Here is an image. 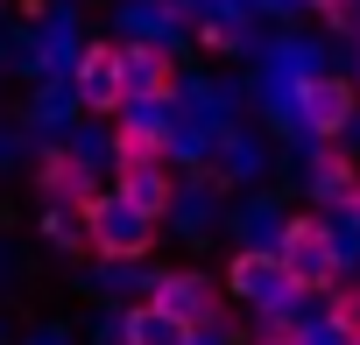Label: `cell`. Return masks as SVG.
I'll list each match as a JSON object with an SVG mask.
<instances>
[{
  "instance_id": "obj_1",
  "label": "cell",
  "mask_w": 360,
  "mask_h": 345,
  "mask_svg": "<svg viewBox=\"0 0 360 345\" xmlns=\"http://www.w3.org/2000/svg\"><path fill=\"white\" fill-rule=\"evenodd\" d=\"M276 261H283V289L290 296H325L339 289V233L325 219H290L283 240H276Z\"/></svg>"
},
{
  "instance_id": "obj_2",
  "label": "cell",
  "mask_w": 360,
  "mask_h": 345,
  "mask_svg": "<svg viewBox=\"0 0 360 345\" xmlns=\"http://www.w3.org/2000/svg\"><path fill=\"white\" fill-rule=\"evenodd\" d=\"M78 212H85V226H92V254H106V261H141V254L155 247V226H162V219L134 212L120 191H106V198L85 191Z\"/></svg>"
},
{
  "instance_id": "obj_3",
  "label": "cell",
  "mask_w": 360,
  "mask_h": 345,
  "mask_svg": "<svg viewBox=\"0 0 360 345\" xmlns=\"http://www.w3.org/2000/svg\"><path fill=\"white\" fill-rule=\"evenodd\" d=\"M71 92L85 113H127L134 78H127V43H85L71 64Z\"/></svg>"
},
{
  "instance_id": "obj_4",
  "label": "cell",
  "mask_w": 360,
  "mask_h": 345,
  "mask_svg": "<svg viewBox=\"0 0 360 345\" xmlns=\"http://www.w3.org/2000/svg\"><path fill=\"white\" fill-rule=\"evenodd\" d=\"M297 120L318 134V141H339L346 127H353V113H360V85L353 78H339V71H297Z\"/></svg>"
},
{
  "instance_id": "obj_5",
  "label": "cell",
  "mask_w": 360,
  "mask_h": 345,
  "mask_svg": "<svg viewBox=\"0 0 360 345\" xmlns=\"http://www.w3.org/2000/svg\"><path fill=\"white\" fill-rule=\"evenodd\" d=\"M148 303H155L169 324H184L191 338L212 324V289H205L198 275H155V296H148Z\"/></svg>"
},
{
  "instance_id": "obj_6",
  "label": "cell",
  "mask_w": 360,
  "mask_h": 345,
  "mask_svg": "<svg viewBox=\"0 0 360 345\" xmlns=\"http://www.w3.org/2000/svg\"><path fill=\"white\" fill-rule=\"evenodd\" d=\"M127 78H134V99H141V106L176 99V57L155 50V43H127Z\"/></svg>"
},
{
  "instance_id": "obj_7",
  "label": "cell",
  "mask_w": 360,
  "mask_h": 345,
  "mask_svg": "<svg viewBox=\"0 0 360 345\" xmlns=\"http://www.w3.org/2000/svg\"><path fill=\"white\" fill-rule=\"evenodd\" d=\"M162 155H169V127L155 120V106H148V113H127V120L113 127V162H120V169L162 162Z\"/></svg>"
},
{
  "instance_id": "obj_8",
  "label": "cell",
  "mask_w": 360,
  "mask_h": 345,
  "mask_svg": "<svg viewBox=\"0 0 360 345\" xmlns=\"http://www.w3.org/2000/svg\"><path fill=\"white\" fill-rule=\"evenodd\" d=\"M113 191H120L134 212H148V219H169V205H176V184H169L162 162H134V169H120Z\"/></svg>"
},
{
  "instance_id": "obj_9",
  "label": "cell",
  "mask_w": 360,
  "mask_h": 345,
  "mask_svg": "<svg viewBox=\"0 0 360 345\" xmlns=\"http://www.w3.org/2000/svg\"><path fill=\"white\" fill-rule=\"evenodd\" d=\"M226 282H233V296H255V303H283V296H290V289H283V261H276V254H262V247L233 254Z\"/></svg>"
},
{
  "instance_id": "obj_10",
  "label": "cell",
  "mask_w": 360,
  "mask_h": 345,
  "mask_svg": "<svg viewBox=\"0 0 360 345\" xmlns=\"http://www.w3.org/2000/svg\"><path fill=\"white\" fill-rule=\"evenodd\" d=\"M311 191H318L325 205H353V198H360V169H353V155L318 148V162H311Z\"/></svg>"
},
{
  "instance_id": "obj_11",
  "label": "cell",
  "mask_w": 360,
  "mask_h": 345,
  "mask_svg": "<svg viewBox=\"0 0 360 345\" xmlns=\"http://www.w3.org/2000/svg\"><path fill=\"white\" fill-rule=\"evenodd\" d=\"M120 331H127V345H191V331H184V324H169L155 303L127 310V324H120Z\"/></svg>"
},
{
  "instance_id": "obj_12",
  "label": "cell",
  "mask_w": 360,
  "mask_h": 345,
  "mask_svg": "<svg viewBox=\"0 0 360 345\" xmlns=\"http://www.w3.org/2000/svg\"><path fill=\"white\" fill-rule=\"evenodd\" d=\"M43 191H50V198H71V205H78V198L92 191V184H85V169H78V155H71V148H50V155H43Z\"/></svg>"
},
{
  "instance_id": "obj_13",
  "label": "cell",
  "mask_w": 360,
  "mask_h": 345,
  "mask_svg": "<svg viewBox=\"0 0 360 345\" xmlns=\"http://www.w3.org/2000/svg\"><path fill=\"white\" fill-rule=\"evenodd\" d=\"M346 212H353V219H360V198H353V205H346Z\"/></svg>"
}]
</instances>
